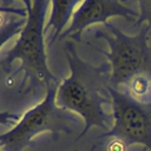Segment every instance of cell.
Segmentation results:
<instances>
[{"mask_svg":"<svg viewBox=\"0 0 151 151\" xmlns=\"http://www.w3.org/2000/svg\"><path fill=\"white\" fill-rule=\"evenodd\" d=\"M50 0H33L31 9L27 11V18L20 37L14 46L6 53L0 65L8 72L15 60H20V70L32 81L41 83L45 86L52 83H60L47 66V55L44 42V24L48 9Z\"/></svg>","mask_w":151,"mask_h":151,"instance_id":"4","label":"cell"},{"mask_svg":"<svg viewBox=\"0 0 151 151\" xmlns=\"http://www.w3.org/2000/svg\"><path fill=\"white\" fill-rule=\"evenodd\" d=\"M112 17H122L136 22L138 13L124 5L120 0H84L80 7L74 11L70 26L65 28L59 38H72L80 41L79 37L86 27L93 24H105Z\"/></svg>","mask_w":151,"mask_h":151,"instance_id":"6","label":"cell"},{"mask_svg":"<svg viewBox=\"0 0 151 151\" xmlns=\"http://www.w3.org/2000/svg\"><path fill=\"white\" fill-rule=\"evenodd\" d=\"M26 19L18 14L0 13V47L13 35L20 33Z\"/></svg>","mask_w":151,"mask_h":151,"instance_id":"8","label":"cell"},{"mask_svg":"<svg viewBox=\"0 0 151 151\" xmlns=\"http://www.w3.org/2000/svg\"><path fill=\"white\" fill-rule=\"evenodd\" d=\"M146 150H147V149H145V147H143V150H142V151H146Z\"/></svg>","mask_w":151,"mask_h":151,"instance_id":"14","label":"cell"},{"mask_svg":"<svg viewBox=\"0 0 151 151\" xmlns=\"http://www.w3.org/2000/svg\"><path fill=\"white\" fill-rule=\"evenodd\" d=\"M64 53L71 73L58 85L55 101L59 107L83 119L84 127L76 140L84 137L93 126L109 131L112 116L104 110V105L111 101L107 92L111 74L109 63L92 65L83 60L71 41L65 44Z\"/></svg>","mask_w":151,"mask_h":151,"instance_id":"1","label":"cell"},{"mask_svg":"<svg viewBox=\"0 0 151 151\" xmlns=\"http://www.w3.org/2000/svg\"><path fill=\"white\" fill-rule=\"evenodd\" d=\"M0 151H2V150H1V149H0Z\"/></svg>","mask_w":151,"mask_h":151,"instance_id":"15","label":"cell"},{"mask_svg":"<svg viewBox=\"0 0 151 151\" xmlns=\"http://www.w3.org/2000/svg\"><path fill=\"white\" fill-rule=\"evenodd\" d=\"M80 1L81 0H52V12L46 25V29H53L50 45H52L65 31L66 25L70 19H72L76 6Z\"/></svg>","mask_w":151,"mask_h":151,"instance_id":"7","label":"cell"},{"mask_svg":"<svg viewBox=\"0 0 151 151\" xmlns=\"http://www.w3.org/2000/svg\"><path fill=\"white\" fill-rule=\"evenodd\" d=\"M111 98L113 125L98 137H113L107 151H125L133 144H140L151 151V100L140 101L127 92L107 86Z\"/></svg>","mask_w":151,"mask_h":151,"instance_id":"5","label":"cell"},{"mask_svg":"<svg viewBox=\"0 0 151 151\" xmlns=\"http://www.w3.org/2000/svg\"><path fill=\"white\" fill-rule=\"evenodd\" d=\"M94 150H96V145H93V146L91 147V150H90V151H94Z\"/></svg>","mask_w":151,"mask_h":151,"instance_id":"13","label":"cell"},{"mask_svg":"<svg viewBox=\"0 0 151 151\" xmlns=\"http://www.w3.org/2000/svg\"><path fill=\"white\" fill-rule=\"evenodd\" d=\"M96 35L105 40L109 47V52L101 51V53L111 68L110 86L127 87L138 77L151 78V42L146 24L142 25L137 34L129 35L112 24L105 22L96 29Z\"/></svg>","mask_w":151,"mask_h":151,"instance_id":"2","label":"cell"},{"mask_svg":"<svg viewBox=\"0 0 151 151\" xmlns=\"http://www.w3.org/2000/svg\"><path fill=\"white\" fill-rule=\"evenodd\" d=\"M59 84L47 85L44 100L28 110L9 131L0 134L2 151H22L38 134L44 132L70 134L77 130L79 118L76 113L57 105L55 97Z\"/></svg>","mask_w":151,"mask_h":151,"instance_id":"3","label":"cell"},{"mask_svg":"<svg viewBox=\"0 0 151 151\" xmlns=\"http://www.w3.org/2000/svg\"><path fill=\"white\" fill-rule=\"evenodd\" d=\"M21 1L24 2V5H25V8H26V11L31 9L33 0H21ZM2 2H4V5H2V6H5V7H13V6H11V5H12V2H13V0H2Z\"/></svg>","mask_w":151,"mask_h":151,"instance_id":"12","label":"cell"},{"mask_svg":"<svg viewBox=\"0 0 151 151\" xmlns=\"http://www.w3.org/2000/svg\"><path fill=\"white\" fill-rule=\"evenodd\" d=\"M136 1L138 4L139 13H138V19L133 25L138 27L146 24L149 27V39L151 42V0H136Z\"/></svg>","mask_w":151,"mask_h":151,"instance_id":"9","label":"cell"},{"mask_svg":"<svg viewBox=\"0 0 151 151\" xmlns=\"http://www.w3.org/2000/svg\"><path fill=\"white\" fill-rule=\"evenodd\" d=\"M20 116L17 113H12L8 111H4L0 112V125L4 126H11V125H15L19 120H20Z\"/></svg>","mask_w":151,"mask_h":151,"instance_id":"10","label":"cell"},{"mask_svg":"<svg viewBox=\"0 0 151 151\" xmlns=\"http://www.w3.org/2000/svg\"><path fill=\"white\" fill-rule=\"evenodd\" d=\"M0 13H11V14H18L21 15L24 18H27V11L26 8H19V7H5V6H0Z\"/></svg>","mask_w":151,"mask_h":151,"instance_id":"11","label":"cell"}]
</instances>
